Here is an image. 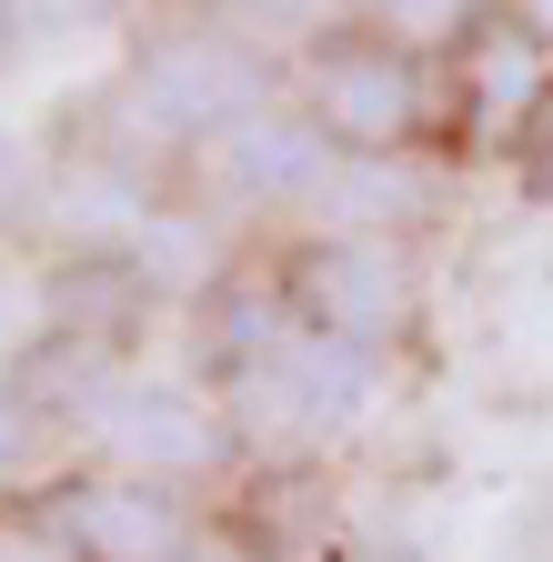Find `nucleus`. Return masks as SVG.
Segmentation results:
<instances>
[{
  "mask_svg": "<svg viewBox=\"0 0 553 562\" xmlns=\"http://www.w3.org/2000/svg\"><path fill=\"white\" fill-rule=\"evenodd\" d=\"M302 101H312L322 140H342V151H392L412 131V60H402V41H322L302 60Z\"/></svg>",
  "mask_w": 553,
  "mask_h": 562,
  "instance_id": "nucleus-2",
  "label": "nucleus"
},
{
  "mask_svg": "<svg viewBox=\"0 0 553 562\" xmlns=\"http://www.w3.org/2000/svg\"><path fill=\"white\" fill-rule=\"evenodd\" d=\"M0 562H81L71 542H60V522L41 532V522H11V532H0Z\"/></svg>",
  "mask_w": 553,
  "mask_h": 562,
  "instance_id": "nucleus-11",
  "label": "nucleus"
},
{
  "mask_svg": "<svg viewBox=\"0 0 553 562\" xmlns=\"http://www.w3.org/2000/svg\"><path fill=\"white\" fill-rule=\"evenodd\" d=\"M463 91H473L483 131H523L553 101V41L533 21H513V11H473V31H463Z\"/></svg>",
  "mask_w": 553,
  "mask_h": 562,
  "instance_id": "nucleus-5",
  "label": "nucleus"
},
{
  "mask_svg": "<svg viewBox=\"0 0 553 562\" xmlns=\"http://www.w3.org/2000/svg\"><path fill=\"white\" fill-rule=\"evenodd\" d=\"M181 562H212V552H181Z\"/></svg>",
  "mask_w": 553,
  "mask_h": 562,
  "instance_id": "nucleus-18",
  "label": "nucleus"
},
{
  "mask_svg": "<svg viewBox=\"0 0 553 562\" xmlns=\"http://www.w3.org/2000/svg\"><path fill=\"white\" fill-rule=\"evenodd\" d=\"M131 111H142L152 131H172V140H201V131H232V121L262 111V70L222 31H172V41L142 50V70H131Z\"/></svg>",
  "mask_w": 553,
  "mask_h": 562,
  "instance_id": "nucleus-1",
  "label": "nucleus"
},
{
  "mask_svg": "<svg viewBox=\"0 0 553 562\" xmlns=\"http://www.w3.org/2000/svg\"><path fill=\"white\" fill-rule=\"evenodd\" d=\"M373 11H383L392 41H443V31L463 41L473 31V0H373Z\"/></svg>",
  "mask_w": 553,
  "mask_h": 562,
  "instance_id": "nucleus-10",
  "label": "nucleus"
},
{
  "mask_svg": "<svg viewBox=\"0 0 553 562\" xmlns=\"http://www.w3.org/2000/svg\"><path fill=\"white\" fill-rule=\"evenodd\" d=\"M21 442H31V402L0 392V462H21Z\"/></svg>",
  "mask_w": 553,
  "mask_h": 562,
  "instance_id": "nucleus-12",
  "label": "nucleus"
},
{
  "mask_svg": "<svg viewBox=\"0 0 553 562\" xmlns=\"http://www.w3.org/2000/svg\"><path fill=\"white\" fill-rule=\"evenodd\" d=\"M543 181H553V131H543Z\"/></svg>",
  "mask_w": 553,
  "mask_h": 562,
  "instance_id": "nucleus-16",
  "label": "nucleus"
},
{
  "mask_svg": "<svg viewBox=\"0 0 553 562\" xmlns=\"http://www.w3.org/2000/svg\"><path fill=\"white\" fill-rule=\"evenodd\" d=\"M51 312H60V331L111 341L131 312H142V261H131V251H81V261H60V271H51Z\"/></svg>",
  "mask_w": 553,
  "mask_h": 562,
  "instance_id": "nucleus-6",
  "label": "nucleus"
},
{
  "mask_svg": "<svg viewBox=\"0 0 553 562\" xmlns=\"http://www.w3.org/2000/svg\"><path fill=\"white\" fill-rule=\"evenodd\" d=\"M0 41H11V0H0Z\"/></svg>",
  "mask_w": 553,
  "mask_h": 562,
  "instance_id": "nucleus-17",
  "label": "nucleus"
},
{
  "mask_svg": "<svg viewBox=\"0 0 553 562\" xmlns=\"http://www.w3.org/2000/svg\"><path fill=\"white\" fill-rule=\"evenodd\" d=\"M121 442L142 452V462H152V482H162V472L212 462V422H201L191 402H162V392H152V402H131V412H121Z\"/></svg>",
  "mask_w": 553,
  "mask_h": 562,
  "instance_id": "nucleus-9",
  "label": "nucleus"
},
{
  "mask_svg": "<svg viewBox=\"0 0 553 562\" xmlns=\"http://www.w3.org/2000/svg\"><path fill=\"white\" fill-rule=\"evenodd\" d=\"M60 542H71L81 562H181L191 552L181 542V503L162 482H142V472L81 482L71 503H60Z\"/></svg>",
  "mask_w": 553,
  "mask_h": 562,
  "instance_id": "nucleus-3",
  "label": "nucleus"
},
{
  "mask_svg": "<svg viewBox=\"0 0 553 562\" xmlns=\"http://www.w3.org/2000/svg\"><path fill=\"white\" fill-rule=\"evenodd\" d=\"M11 392H21L31 412H91V402L111 392V351L81 341V331H51V341H41V362H31Z\"/></svg>",
  "mask_w": 553,
  "mask_h": 562,
  "instance_id": "nucleus-8",
  "label": "nucleus"
},
{
  "mask_svg": "<svg viewBox=\"0 0 553 562\" xmlns=\"http://www.w3.org/2000/svg\"><path fill=\"white\" fill-rule=\"evenodd\" d=\"M222 140H232V191H262V201H272V191H302V181L322 171V131H302V121H262V111H252V121H232Z\"/></svg>",
  "mask_w": 553,
  "mask_h": 562,
  "instance_id": "nucleus-7",
  "label": "nucleus"
},
{
  "mask_svg": "<svg viewBox=\"0 0 553 562\" xmlns=\"http://www.w3.org/2000/svg\"><path fill=\"white\" fill-rule=\"evenodd\" d=\"M21 21H81V11H101V0H11Z\"/></svg>",
  "mask_w": 553,
  "mask_h": 562,
  "instance_id": "nucleus-14",
  "label": "nucleus"
},
{
  "mask_svg": "<svg viewBox=\"0 0 553 562\" xmlns=\"http://www.w3.org/2000/svg\"><path fill=\"white\" fill-rule=\"evenodd\" d=\"M11 191H21V181H11V151H0V211H11Z\"/></svg>",
  "mask_w": 553,
  "mask_h": 562,
  "instance_id": "nucleus-15",
  "label": "nucleus"
},
{
  "mask_svg": "<svg viewBox=\"0 0 553 562\" xmlns=\"http://www.w3.org/2000/svg\"><path fill=\"white\" fill-rule=\"evenodd\" d=\"M292 302H302V331H332V341L373 351L392 331V312H402V271H392L383 241H322L292 271Z\"/></svg>",
  "mask_w": 553,
  "mask_h": 562,
  "instance_id": "nucleus-4",
  "label": "nucleus"
},
{
  "mask_svg": "<svg viewBox=\"0 0 553 562\" xmlns=\"http://www.w3.org/2000/svg\"><path fill=\"white\" fill-rule=\"evenodd\" d=\"M232 11H252V21H312L322 0H232Z\"/></svg>",
  "mask_w": 553,
  "mask_h": 562,
  "instance_id": "nucleus-13",
  "label": "nucleus"
}]
</instances>
